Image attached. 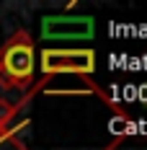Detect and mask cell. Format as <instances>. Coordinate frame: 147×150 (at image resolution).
I'll return each mask as SVG.
<instances>
[{"mask_svg":"<svg viewBox=\"0 0 147 150\" xmlns=\"http://www.w3.org/2000/svg\"><path fill=\"white\" fill-rule=\"evenodd\" d=\"M36 83V44L26 29L11 34L0 47V91L29 93Z\"/></svg>","mask_w":147,"mask_h":150,"instance_id":"obj_1","label":"cell"},{"mask_svg":"<svg viewBox=\"0 0 147 150\" xmlns=\"http://www.w3.org/2000/svg\"><path fill=\"white\" fill-rule=\"evenodd\" d=\"M39 70L44 78H57V75H77V78H93L98 62L96 52L90 47H44L39 54Z\"/></svg>","mask_w":147,"mask_h":150,"instance_id":"obj_2","label":"cell"},{"mask_svg":"<svg viewBox=\"0 0 147 150\" xmlns=\"http://www.w3.org/2000/svg\"><path fill=\"white\" fill-rule=\"evenodd\" d=\"M96 21L90 16H44L41 18V39L44 42H70V39H93Z\"/></svg>","mask_w":147,"mask_h":150,"instance_id":"obj_3","label":"cell"}]
</instances>
